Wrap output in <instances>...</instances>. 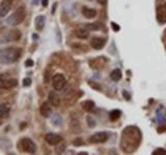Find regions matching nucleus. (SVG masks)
Segmentation results:
<instances>
[{
	"label": "nucleus",
	"mask_w": 166,
	"mask_h": 155,
	"mask_svg": "<svg viewBox=\"0 0 166 155\" xmlns=\"http://www.w3.org/2000/svg\"><path fill=\"white\" fill-rule=\"evenodd\" d=\"M22 51L20 48L9 47L1 50L0 52V61L3 64H12L20 59Z\"/></svg>",
	"instance_id": "obj_1"
},
{
	"label": "nucleus",
	"mask_w": 166,
	"mask_h": 155,
	"mask_svg": "<svg viewBox=\"0 0 166 155\" xmlns=\"http://www.w3.org/2000/svg\"><path fill=\"white\" fill-rule=\"evenodd\" d=\"M26 16V11H25V7L21 6L17 9L15 13H13L8 18L5 20V23L9 26H17L19 24H21L23 22L24 18Z\"/></svg>",
	"instance_id": "obj_2"
},
{
	"label": "nucleus",
	"mask_w": 166,
	"mask_h": 155,
	"mask_svg": "<svg viewBox=\"0 0 166 155\" xmlns=\"http://www.w3.org/2000/svg\"><path fill=\"white\" fill-rule=\"evenodd\" d=\"M21 31L19 29H12L8 32H6L5 34L1 37V43H6L11 42H17L21 38Z\"/></svg>",
	"instance_id": "obj_3"
},
{
	"label": "nucleus",
	"mask_w": 166,
	"mask_h": 155,
	"mask_svg": "<svg viewBox=\"0 0 166 155\" xmlns=\"http://www.w3.org/2000/svg\"><path fill=\"white\" fill-rule=\"evenodd\" d=\"M21 146H22V149H23L24 151L27 152V153H30V154L35 153L36 149H38L35 143L33 142L31 139H29V138H24V139L22 140Z\"/></svg>",
	"instance_id": "obj_4"
},
{
	"label": "nucleus",
	"mask_w": 166,
	"mask_h": 155,
	"mask_svg": "<svg viewBox=\"0 0 166 155\" xmlns=\"http://www.w3.org/2000/svg\"><path fill=\"white\" fill-rule=\"evenodd\" d=\"M52 86L56 91H60L65 86V78L62 74H56L52 78Z\"/></svg>",
	"instance_id": "obj_5"
},
{
	"label": "nucleus",
	"mask_w": 166,
	"mask_h": 155,
	"mask_svg": "<svg viewBox=\"0 0 166 155\" xmlns=\"http://www.w3.org/2000/svg\"><path fill=\"white\" fill-rule=\"evenodd\" d=\"M62 137L57 134H54V132H49L45 135V141L48 143L51 146H56V145L61 144L62 142Z\"/></svg>",
	"instance_id": "obj_6"
},
{
	"label": "nucleus",
	"mask_w": 166,
	"mask_h": 155,
	"mask_svg": "<svg viewBox=\"0 0 166 155\" xmlns=\"http://www.w3.org/2000/svg\"><path fill=\"white\" fill-rule=\"evenodd\" d=\"M108 134L104 131L96 132L89 138V142L94 143V144H99V143H105L108 140Z\"/></svg>",
	"instance_id": "obj_7"
},
{
	"label": "nucleus",
	"mask_w": 166,
	"mask_h": 155,
	"mask_svg": "<svg viewBox=\"0 0 166 155\" xmlns=\"http://www.w3.org/2000/svg\"><path fill=\"white\" fill-rule=\"evenodd\" d=\"M157 21L161 24L166 23V3H163L157 8Z\"/></svg>",
	"instance_id": "obj_8"
},
{
	"label": "nucleus",
	"mask_w": 166,
	"mask_h": 155,
	"mask_svg": "<svg viewBox=\"0 0 166 155\" xmlns=\"http://www.w3.org/2000/svg\"><path fill=\"white\" fill-rule=\"evenodd\" d=\"M105 43H106V40L102 37H92L90 40V46L94 48L95 50H101L104 48Z\"/></svg>",
	"instance_id": "obj_9"
},
{
	"label": "nucleus",
	"mask_w": 166,
	"mask_h": 155,
	"mask_svg": "<svg viewBox=\"0 0 166 155\" xmlns=\"http://www.w3.org/2000/svg\"><path fill=\"white\" fill-rule=\"evenodd\" d=\"M12 8V1L11 0H3L0 4V17L1 18H4L8 11H11Z\"/></svg>",
	"instance_id": "obj_10"
},
{
	"label": "nucleus",
	"mask_w": 166,
	"mask_h": 155,
	"mask_svg": "<svg viewBox=\"0 0 166 155\" xmlns=\"http://www.w3.org/2000/svg\"><path fill=\"white\" fill-rule=\"evenodd\" d=\"M18 85V81L16 79H4L3 76H1V88L2 89H11L14 88Z\"/></svg>",
	"instance_id": "obj_11"
},
{
	"label": "nucleus",
	"mask_w": 166,
	"mask_h": 155,
	"mask_svg": "<svg viewBox=\"0 0 166 155\" xmlns=\"http://www.w3.org/2000/svg\"><path fill=\"white\" fill-rule=\"evenodd\" d=\"M40 113L44 118L50 117V115L52 114V109H51V106H50V103L45 101V103H42L40 106Z\"/></svg>",
	"instance_id": "obj_12"
},
{
	"label": "nucleus",
	"mask_w": 166,
	"mask_h": 155,
	"mask_svg": "<svg viewBox=\"0 0 166 155\" xmlns=\"http://www.w3.org/2000/svg\"><path fill=\"white\" fill-rule=\"evenodd\" d=\"M48 99H49V103L53 106H58L60 105L59 96H58V94L54 91H50V93H49L48 95Z\"/></svg>",
	"instance_id": "obj_13"
},
{
	"label": "nucleus",
	"mask_w": 166,
	"mask_h": 155,
	"mask_svg": "<svg viewBox=\"0 0 166 155\" xmlns=\"http://www.w3.org/2000/svg\"><path fill=\"white\" fill-rule=\"evenodd\" d=\"M82 14L86 19H92L97 16V11L94 8H90V7L83 6L82 7Z\"/></svg>",
	"instance_id": "obj_14"
},
{
	"label": "nucleus",
	"mask_w": 166,
	"mask_h": 155,
	"mask_svg": "<svg viewBox=\"0 0 166 155\" xmlns=\"http://www.w3.org/2000/svg\"><path fill=\"white\" fill-rule=\"evenodd\" d=\"M76 36L81 40H86L89 36V31L86 27H82V28H78L76 30Z\"/></svg>",
	"instance_id": "obj_15"
},
{
	"label": "nucleus",
	"mask_w": 166,
	"mask_h": 155,
	"mask_svg": "<svg viewBox=\"0 0 166 155\" xmlns=\"http://www.w3.org/2000/svg\"><path fill=\"white\" fill-rule=\"evenodd\" d=\"M95 106H96L95 103L92 100H89V99L88 100L83 101V103H81V108L84 111H86V112H92V111L95 110Z\"/></svg>",
	"instance_id": "obj_16"
},
{
	"label": "nucleus",
	"mask_w": 166,
	"mask_h": 155,
	"mask_svg": "<svg viewBox=\"0 0 166 155\" xmlns=\"http://www.w3.org/2000/svg\"><path fill=\"white\" fill-rule=\"evenodd\" d=\"M35 28L38 30H43V28L45 27V24H46V18L44 16H38L35 18Z\"/></svg>",
	"instance_id": "obj_17"
},
{
	"label": "nucleus",
	"mask_w": 166,
	"mask_h": 155,
	"mask_svg": "<svg viewBox=\"0 0 166 155\" xmlns=\"http://www.w3.org/2000/svg\"><path fill=\"white\" fill-rule=\"evenodd\" d=\"M121 77H123V74H121V71L119 68L113 69V71H111V74H110L111 80H112V81H114V82L119 81V80L121 79Z\"/></svg>",
	"instance_id": "obj_18"
},
{
	"label": "nucleus",
	"mask_w": 166,
	"mask_h": 155,
	"mask_svg": "<svg viewBox=\"0 0 166 155\" xmlns=\"http://www.w3.org/2000/svg\"><path fill=\"white\" fill-rule=\"evenodd\" d=\"M9 106L5 103H1L0 105V116L2 118H7L9 115Z\"/></svg>",
	"instance_id": "obj_19"
},
{
	"label": "nucleus",
	"mask_w": 166,
	"mask_h": 155,
	"mask_svg": "<svg viewBox=\"0 0 166 155\" xmlns=\"http://www.w3.org/2000/svg\"><path fill=\"white\" fill-rule=\"evenodd\" d=\"M121 116V112L119 110H112L109 113V118L111 121H116L119 119V117Z\"/></svg>",
	"instance_id": "obj_20"
},
{
	"label": "nucleus",
	"mask_w": 166,
	"mask_h": 155,
	"mask_svg": "<svg viewBox=\"0 0 166 155\" xmlns=\"http://www.w3.org/2000/svg\"><path fill=\"white\" fill-rule=\"evenodd\" d=\"M51 121H52V123L54 125H61L62 118H61V116L58 115V114H54L53 117H51Z\"/></svg>",
	"instance_id": "obj_21"
},
{
	"label": "nucleus",
	"mask_w": 166,
	"mask_h": 155,
	"mask_svg": "<svg viewBox=\"0 0 166 155\" xmlns=\"http://www.w3.org/2000/svg\"><path fill=\"white\" fill-rule=\"evenodd\" d=\"M102 26L103 25L100 23H92V24H87L85 27L88 29V30H100Z\"/></svg>",
	"instance_id": "obj_22"
},
{
	"label": "nucleus",
	"mask_w": 166,
	"mask_h": 155,
	"mask_svg": "<svg viewBox=\"0 0 166 155\" xmlns=\"http://www.w3.org/2000/svg\"><path fill=\"white\" fill-rule=\"evenodd\" d=\"M153 155H166V149H163V148L156 149L155 151L153 152Z\"/></svg>",
	"instance_id": "obj_23"
},
{
	"label": "nucleus",
	"mask_w": 166,
	"mask_h": 155,
	"mask_svg": "<svg viewBox=\"0 0 166 155\" xmlns=\"http://www.w3.org/2000/svg\"><path fill=\"white\" fill-rule=\"evenodd\" d=\"M30 84H31V79H29V78H25V79L23 80V86L24 87L30 86Z\"/></svg>",
	"instance_id": "obj_24"
},
{
	"label": "nucleus",
	"mask_w": 166,
	"mask_h": 155,
	"mask_svg": "<svg viewBox=\"0 0 166 155\" xmlns=\"http://www.w3.org/2000/svg\"><path fill=\"white\" fill-rule=\"evenodd\" d=\"M74 145L75 146H82L83 145V142H82V139H80V138H78L74 141Z\"/></svg>",
	"instance_id": "obj_25"
},
{
	"label": "nucleus",
	"mask_w": 166,
	"mask_h": 155,
	"mask_svg": "<svg viewBox=\"0 0 166 155\" xmlns=\"http://www.w3.org/2000/svg\"><path fill=\"white\" fill-rule=\"evenodd\" d=\"M87 121H88V124H89V126H90V127H94V126H95V124H96V123H95V121L92 120L90 117L87 118Z\"/></svg>",
	"instance_id": "obj_26"
},
{
	"label": "nucleus",
	"mask_w": 166,
	"mask_h": 155,
	"mask_svg": "<svg viewBox=\"0 0 166 155\" xmlns=\"http://www.w3.org/2000/svg\"><path fill=\"white\" fill-rule=\"evenodd\" d=\"M33 64H35V63H33V61H32V60H30V59H28L27 61L25 62V65H26V66H27V67L33 66Z\"/></svg>",
	"instance_id": "obj_27"
},
{
	"label": "nucleus",
	"mask_w": 166,
	"mask_h": 155,
	"mask_svg": "<svg viewBox=\"0 0 166 155\" xmlns=\"http://www.w3.org/2000/svg\"><path fill=\"white\" fill-rule=\"evenodd\" d=\"M111 25H112V28H113V30H114V31H119V26L118 25V24L111 23Z\"/></svg>",
	"instance_id": "obj_28"
},
{
	"label": "nucleus",
	"mask_w": 166,
	"mask_h": 155,
	"mask_svg": "<svg viewBox=\"0 0 166 155\" xmlns=\"http://www.w3.org/2000/svg\"><path fill=\"white\" fill-rule=\"evenodd\" d=\"M124 97H126L127 99H128V100L130 99V95H129L128 92H127V91H124Z\"/></svg>",
	"instance_id": "obj_29"
},
{
	"label": "nucleus",
	"mask_w": 166,
	"mask_h": 155,
	"mask_svg": "<svg viewBox=\"0 0 166 155\" xmlns=\"http://www.w3.org/2000/svg\"><path fill=\"white\" fill-rule=\"evenodd\" d=\"M98 2H99L100 4H103V5H105V4L107 3V0H98Z\"/></svg>",
	"instance_id": "obj_30"
},
{
	"label": "nucleus",
	"mask_w": 166,
	"mask_h": 155,
	"mask_svg": "<svg viewBox=\"0 0 166 155\" xmlns=\"http://www.w3.org/2000/svg\"><path fill=\"white\" fill-rule=\"evenodd\" d=\"M47 4H48V0H43V5L47 6Z\"/></svg>",
	"instance_id": "obj_31"
},
{
	"label": "nucleus",
	"mask_w": 166,
	"mask_h": 155,
	"mask_svg": "<svg viewBox=\"0 0 166 155\" xmlns=\"http://www.w3.org/2000/svg\"><path fill=\"white\" fill-rule=\"evenodd\" d=\"M55 7H56V3L53 5V9H52V14H54V11H55Z\"/></svg>",
	"instance_id": "obj_32"
},
{
	"label": "nucleus",
	"mask_w": 166,
	"mask_h": 155,
	"mask_svg": "<svg viewBox=\"0 0 166 155\" xmlns=\"http://www.w3.org/2000/svg\"><path fill=\"white\" fill-rule=\"evenodd\" d=\"M35 4H38V0H35V2H33Z\"/></svg>",
	"instance_id": "obj_33"
},
{
	"label": "nucleus",
	"mask_w": 166,
	"mask_h": 155,
	"mask_svg": "<svg viewBox=\"0 0 166 155\" xmlns=\"http://www.w3.org/2000/svg\"><path fill=\"white\" fill-rule=\"evenodd\" d=\"M164 36H165V38H166V29H165V31H164Z\"/></svg>",
	"instance_id": "obj_34"
},
{
	"label": "nucleus",
	"mask_w": 166,
	"mask_h": 155,
	"mask_svg": "<svg viewBox=\"0 0 166 155\" xmlns=\"http://www.w3.org/2000/svg\"><path fill=\"white\" fill-rule=\"evenodd\" d=\"M165 48H166V46H165Z\"/></svg>",
	"instance_id": "obj_35"
}]
</instances>
